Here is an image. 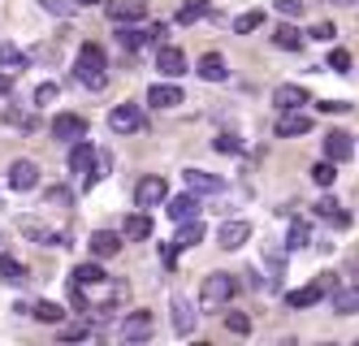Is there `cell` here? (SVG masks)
Returning a JSON list of instances; mask_svg holds the SVG:
<instances>
[{
	"label": "cell",
	"mask_w": 359,
	"mask_h": 346,
	"mask_svg": "<svg viewBox=\"0 0 359 346\" xmlns=\"http://www.w3.org/2000/svg\"><path fill=\"white\" fill-rule=\"evenodd\" d=\"M74 78H79L87 91H104V87H109L104 48H100V44H83V48H79V61H74Z\"/></svg>",
	"instance_id": "cell-1"
},
{
	"label": "cell",
	"mask_w": 359,
	"mask_h": 346,
	"mask_svg": "<svg viewBox=\"0 0 359 346\" xmlns=\"http://www.w3.org/2000/svg\"><path fill=\"white\" fill-rule=\"evenodd\" d=\"M234 290H238V277L234 273H208V277H203V286H199V303L203 307H221V303L234 299Z\"/></svg>",
	"instance_id": "cell-2"
},
{
	"label": "cell",
	"mask_w": 359,
	"mask_h": 346,
	"mask_svg": "<svg viewBox=\"0 0 359 346\" xmlns=\"http://www.w3.org/2000/svg\"><path fill=\"white\" fill-rule=\"evenodd\" d=\"M109 126L117 130V135H139V130L147 126V117H143V109H139V104H130V100H126V104H117V109L109 113Z\"/></svg>",
	"instance_id": "cell-3"
},
{
	"label": "cell",
	"mask_w": 359,
	"mask_h": 346,
	"mask_svg": "<svg viewBox=\"0 0 359 346\" xmlns=\"http://www.w3.org/2000/svg\"><path fill=\"white\" fill-rule=\"evenodd\" d=\"M312 130V117H307L303 109H277V126H273V135L277 139H299Z\"/></svg>",
	"instance_id": "cell-4"
},
{
	"label": "cell",
	"mask_w": 359,
	"mask_h": 346,
	"mask_svg": "<svg viewBox=\"0 0 359 346\" xmlns=\"http://www.w3.org/2000/svg\"><path fill=\"white\" fill-rule=\"evenodd\" d=\"M329 286H333V273H320L312 286L290 290V295H286V307H294V312H299V307H316V303L325 299V290H329Z\"/></svg>",
	"instance_id": "cell-5"
},
{
	"label": "cell",
	"mask_w": 359,
	"mask_h": 346,
	"mask_svg": "<svg viewBox=\"0 0 359 346\" xmlns=\"http://www.w3.org/2000/svg\"><path fill=\"white\" fill-rule=\"evenodd\" d=\"M165 199H169V186H165L161 173L139 178V186H135V204H139V208H156V204H165Z\"/></svg>",
	"instance_id": "cell-6"
},
{
	"label": "cell",
	"mask_w": 359,
	"mask_h": 346,
	"mask_svg": "<svg viewBox=\"0 0 359 346\" xmlns=\"http://www.w3.org/2000/svg\"><path fill=\"white\" fill-rule=\"evenodd\" d=\"M351 156H355V135H346V130H333V135H325V161L346 165Z\"/></svg>",
	"instance_id": "cell-7"
},
{
	"label": "cell",
	"mask_w": 359,
	"mask_h": 346,
	"mask_svg": "<svg viewBox=\"0 0 359 346\" xmlns=\"http://www.w3.org/2000/svg\"><path fill=\"white\" fill-rule=\"evenodd\" d=\"M53 135H57L61 143L87 139V117H79V113H57V117H53Z\"/></svg>",
	"instance_id": "cell-8"
},
{
	"label": "cell",
	"mask_w": 359,
	"mask_h": 346,
	"mask_svg": "<svg viewBox=\"0 0 359 346\" xmlns=\"http://www.w3.org/2000/svg\"><path fill=\"white\" fill-rule=\"evenodd\" d=\"M18 229H22V238H35V243H43V247H69V238H65V234L48 229V225H39V221H31V217H22Z\"/></svg>",
	"instance_id": "cell-9"
},
{
	"label": "cell",
	"mask_w": 359,
	"mask_h": 346,
	"mask_svg": "<svg viewBox=\"0 0 359 346\" xmlns=\"http://www.w3.org/2000/svg\"><path fill=\"white\" fill-rule=\"evenodd\" d=\"M9 186H13V191H22V195L35 191V186H39V165L35 161H13L9 165Z\"/></svg>",
	"instance_id": "cell-10"
},
{
	"label": "cell",
	"mask_w": 359,
	"mask_h": 346,
	"mask_svg": "<svg viewBox=\"0 0 359 346\" xmlns=\"http://www.w3.org/2000/svg\"><path fill=\"white\" fill-rule=\"evenodd\" d=\"M147 104H151V109H177V104H182V87H177L173 83V78H169V83H156V87H151L147 91Z\"/></svg>",
	"instance_id": "cell-11"
},
{
	"label": "cell",
	"mask_w": 359,
	"mask_h": 346,
	"mask_svg": "<svg viewBox=\"0 0 359 346\" xmlns=\"http://www.w3.org/2000/svg\"><path fill=\"white\" fill-rule=\"evenodd\" d=\"M109 18L121 26V22H139V18H147V0H109Z\"/></svg>",
	"instance_id": "cell-12"
},
{
	"label": "cell",
	"mask_w": 359,
	"mask_h": 346,
	"mask_svg": "<svg viewBox=\"0 0 359 346\" xmlns=\"http://www.w3.org/2000/svg\"><path fill=\"white\" fill-rule=\"evenodd\" d=\"M156 69H161L165 78H182V74H187V57H182V48L165 44V48L156 52Z\"/></svg>",
	"instance_id": "cell-13"
},
{
	"label": "cell",
	"mask_w": 359,
	"mask_h": 346,
	"mask_svg": "<svg viewBox=\"0 0 359 346\" xmlns=\"http://www.w3.org/2000/svg\"><path fill=\"white\" fill-rule=\"evenodd\" d=\"M195 74L203 78V83H225V78H229V65H225V57H221V52H203Z\"/></svg>",
	"instance_id": "cell-14"
},
{
	"label": "cell",
	"mask_w": 359,
	"mask_h": 346,
	"mask_svg": "<svg viewBox=\"0 0 359 346\" xmlns=\"http://www.w3.org/2000/svg\"><path fill=\"white\" fill-rule=\"evenodd\" d=\"M187 186H191L195 195H221L225 191V178L203 173V169H187Z\"/></svg>",
	"instance_id": "cell-15"
},
{
	"label": "cell",
	"mask_w": 359,
	"mask_h": 346,
	"mask_svg": "<svg viewBox=\"0 0 359 346\" xmlns=\"http://www.w3.org/2000/svg\"><path fill=\"white\" fill-rule=\"evenodd\" d=\"M121 338H126V342H147V338H151V316H147V312H130V316L121 321Z\"/></svg>",
	"instance_id": "cell-16"
},
{
	"label": "cell",
	"mask_w": 359,
	"mask_h": 346,
	"mask_svg": "<svg viewBox=\"0 0 359 346\" xmlns=\"http://www.w3.org/2000/svg\"><path fill=\"white\" fill-rule=\"evenodd\" d=\"M329 303L338 316H359V286H333Z\"/></svg>",
	"instance_id": "cell-17"
},
{
	"label": "cell",
	"mask_w": 359,
	"mask_h": 346,
	"mask_svg": "<svg viewBox=\"0 0 359 346\" xmlns=\"http://www.w3.org/2000/svg\"><path fill=\"white\" fill-rule=\"evenodd\" d=\"M247 238H251V225H247V221H225L221 234H217V243H221L225 251H238Z\"/></svg>",
	"instance_id": "cell-18"
},
{
	"label": "cell",
	"mask_w": 359,
	"mask_h": 346,
	"mask_svg": "<svg viewBox=\"0 0 359 346\" xmlns=\"http://www.w3.org/2000/svg\"><path fill=\"white\" fill-rule=\"evenodd\" d=\"M121 251V234H113V229H95L91 234V255L95 260H113Z\"/></svg>",
	"instance_id": "cell-19"
},
{
	"label": "cell",
	"mask_w": 359,
	"mask_h": 346,
	"mask_svg": "<svg viewBox=\"0 0 359 346\" xmlns=\"http://www.w3.org/2000/svg\"><path fill=\"white\" fill-rule=\"evenodd\" d=\"M273 104L277 109H303V104H312V100H307V91L299 83H281V87H273Z\"/></svg>",
	"instance_id": "cell-20"
},
{
	"label": "cell",
	"mask_w": 359,
	"mask_h": 346,
	"mask_svg": "<svg viewBox=\"0 0 359 346\" xmlns=\"http://www.w3.org/2000/svg\"><path fill=\"white\" fill-rule=\"evenodd\" d=\"M177 225H182V229H177V238H173L177 247H199L203 238H208V225H203L199 217H187V221H177Z\"/></svg>",
	"instance_id": "cell-21"
},
{
	"label": "cell",
	"mask_w": 359,
	"mask_h": 346,
	"mask_svg": "<svg viewBox=\"0 0 359 346\" xmlns=\"http://www.w3.org/2000/svg\"><path fill=\"white\" fill-rule=\"evenodd\" d=\"M91 161H95V147L83 143V139H74V147H69V173H83V178H87Z\"/></svg>",
	"instance_id": "cell-22"
},
{
	"label": "cell",
	"mask_w": 359,
	"mask_h": 346,
	"mask_svg": "<svg viewBox=\"0 0 359 346\" xmlns=\"http://www.w3.org/2000/svg\"><path fill=\"white\" fill-rule=\"evenodd\" d=\"M169 307H173V329L187 338V333L195 329V312H191V303H187L182 295H173V299H169Z\"/></svg>",
	"instance_id": "cell-23"
},
{
	"label": "cell",
	"mask_w": 359,
	"mask_h": 346,
	"mask_svg": "<svg viewBox=\"0 0 359 346\" xmlns=\"http://www.w3.org/2000/svg\"><path fill=\"white\" fill-rule=\"evenodd\" d=\"M281 52H303V35L294 31V26L290 22H281V26H273V35H269Z\"/></svg>",
	"instance_id": "cell-24"
},
{
	"label": "cell",
	"mask_w": 359,
	"mask_h": 346,
	"mask_svg": "<svg viewBox=\"0 0 359 346\" xmlns=\"http://www.w3.org/2000/svg\"><path fill=\"white\" fill-rule=\"evenodd\" d=\"M100 281H109V273L100 269L95 260H91V264H79V269H74V286H79V290H95Z\"/></svg>",
	"instance_id": "cell-25"
},
{
	"label": "cell",
	"mask_w": 359,
	"mask_h": 346,
	"mask_svg": "<svg viewBox=\"0 0 359 346\" xmlns=\"http://www.w3.org/2000/svg\"><path fill=\"white\" fill-rule=\"evenodd\" d=\"M165 212H169L173 221H187V217H199V195H195V191H191V195H177V199H169V208H165Z\"/></svg>",
	"instance_id": "cell-26"
},
{
	"label": "cell",
	"mask_w": 359,
	"mask_h": 346,
	"mask_svg": "<svg viewBox=\"0 0 359 346\" xmlns=\"http://www.w3.org/2000/svg\"><path fill=\"white\" fill-rule=\"evenodd\" d=\"M117 44H121L126 52H139L143 44H151V35H147V31H139L135 22H121V31H117Z\"/></svg>",
	"instance_id": "cell-27"
},
{
	"label": "cell",
	"mask_w": 359,
	"mask_h": 346,
	"mask_svg": "<svg viewBox=\"0 0 359 346\" xmlns=\"http://www.w3.org/2000/svg\"><path fill=\"white\" fill-rule=\"evenodd\" d=\"M121 234L130 238V243H143V238H151V217H147V212H135V217H126Z\"/></svg>",
	"instance_id": "cell-28"
},
{
	"label": "cell",
	"mask_w": 359,
	"mask_h": 346,
	"mask_svg": "<svg viewBox=\"0 0 359 346\" xmlns=\"http://www.w3.org/2000/svg\"><path fill=\"white\" fill-rule=\"evenodd\" d=\"M316 217L333 221L338 229H346V225H351V212H342V204H338V199H320V204H316Z\"/></svg>",
	"instance_id": "cell-29"
},
{
	"label": "cell",
	"mask_w": 359,
	"mask_h": 346,
	"mask_svg": "<svg viewBox=\"0 0 359 346\" xmlns=\"http://www.w3.org/2000/svg\"><path fill=\"white\" fill-rule=\"evenodd\" d=\"M0 277H5L9 286H27L31 273H27V264H18L13 255H0Z\"/></svg>",
	"instance_id": "cell-30"
},
{
	"label": "cell",
	"mask_w": 359,
	"mask_h": 346,
	"mask_svg": "<svg viewBox=\"0 0 359 346\" xmlns=\"http://www.w3.org/2000/svg\"><path fill=\"white\" fill-rule=\"evenodd\" d=\"M27 312L35 316V321H43V325H61V321H65V307H61V303H48V299L35 303V307H27Z\"/></svg>",
	"instance_id": "cell-31"
},
{
	"label": "cell",
	"mask_w": 359,
	"mask_h": 346,
	"mask_svg": "<svg viewBox=\"0 0 359 346\" xmlns=\"http://www.w3.org/2000/svg\"><path fill=\"white\" fill-rule=\"evenodd\" d=\"M312 243V225L307 221H290V234H286V251H303Z\"/></svg>",
	"instance_id": "cell-32"
},
{
	"label": "cell",
	"mask_w": 359,
	"mask_h": 346,
	"mask_svg": "<svg viewBox=\"0 0 359 346\" xmlns=\"http://www.w3.org/2000/svg\"><path fill=\"white\" fill-rule=\"evenodd\" d=\"M260 26H264V13L260 9H247V13L234 18V35H251V31H260Z\"/></svg>",
	"instance_id": "cell-33"
},
{
	"label": "cell",
	"mask_w": 359,
	"mask_h": 346,
	"mask_svg": "<svg viewBox=\"0 0 359 346\" xmlns=\"http://www.w3.org/2000/svg\"><path fill=\"white\" fill-rule=\"evenodd\" d=\"M0 65H5V69H22V65H27V52H22L18 44H0Z\"/></svg>",
	"instance_id": "cell-34"
},
{
	"label": "cell",
	"mask_w": 359,
	"mask_h": 346,
	"mask_svg": "<svg viewBox=\"0 0 359 346\" xmlns=\"http://www.w3.org/2000/svg\"><path fill=\"white\" fill-rule=\"evenodd\" d=\"M312 182L329 191V186L338 182V165H333V161H320V165H312Z\"/></svg>",
	"instance_id": "cell-35"
},
{
	"label": "cell",
	"mask_w": 359,
	"mask_h": 346,
	"mask_svg": "<svg viewBox=\"0 0 359 346\" xmlns=\"http://www.w3.org/2000/svg\"><path fill=\"white\" fill-rule=\"evenodd\" d=\"M199 18H208V5H203V0H187V5L177 9V22H182V26L199 22Z\"/></svg>",
	"instance_id": "cell-36"
},
{
	"label": "cell",
	"mask_w": 359,
	"mask_h": 346,
	"mask_svg": "<svg viewBox=\"0 0 359 346\" xmlns=\"http://www.w3.org/2000/svg\"><path fill=\"white\" fill-rule=\"evenodd\" d=\"M5 121L18 126V130H39V117L35 113H22V109H5Z\"/></svg>",
	"instance_id": "cell-37"
},
{
	"label": "cell",
	"mask_w": 359,
	"mask_h": 346,
	"mask_svg": "<svg viewBox=\"0 0 359 346\" xmlns=\"http://www.w3.org/2000/svg\"><path fill=\"white\" fill-rule=\"evenodd\" d=\"M225 329L238 333V338H247V333H251V321H247L243 312H225Z\"/></svg>",
	"instance_id": "cell-38"
},
{
	"label": "cell",
	"mask_w": 359,
	"mask_h": 346,
	"mask_svg": "<svg viewBox=\"0 0 359 346\" xmlns=\"http://www.w3.org/2000/svg\"><path fill=\"white\" fill-rule=\"evenodd\" d=\"M43 199H48V208H69L74 204V191H69V186H53Z\"/></svg>",
	"instance_id": "cell-39"
},
{
	"label": "cell",
	"mask_w": 359,
	"mask_h": 346,
	"mask_svg": "<svg viewBox=\"0 0 359 346\" xmlns=\"http://www.w3.org/2000/svg\"><path fill=\"white\" fill-rule=\"evenodd\" d=\"M57 95H61V87H57V83H39V87H35V104H39V109L57 104Z\"/></svg>",
	"instance_id": "cell-40"
},
{
	"label": "cell",
	"mask_w": 359,
	"mask_h": 346,
	"mask_svg": "<svg viewBox=\"0 0 359 346\" xmlns=\"http://www.w3.org/2000/svg\"><path fill=\"white\" fill-rule=\"evenodd\" d=\"M39 9L53 13V18H69L74 13V0H39Z\"/></svg>",
	"instance_id": "cell-41"
},
{
	"label": "cell",
	"mask_w": 359,
	"mask_h": 346,
	"mask_svg": "<svg viewBox=\"0 0 359 346\" xmlns=\"http://www.w3.org/2000/svg\"><path fill=\"white\" fill-rule=\"evenodd\" d=\"M91 338V325H65L61 321V342H87Z\"/></svg>",
	"instance_id": "cell-42"
},
{
	"label": "cell",
	"mask_w": 359,
	"mask_h": 346,
	"mask_svg": "<svg viewBox=\"0 0 359 346\" xmlns=\"http://www.w3.org/2000/svg\"><path fill=\"white\" fill-rule=\"evenodd\" d=\"M316 109H320V113H338V117H342V113H351V109H355V104H351V100H316Z\"/></svg>",
	"instance_id": "cell-43"
},
{
	"label": "cell",
	"mask_w": 359,
	"mask_h": 346,
	"mask_svg": "<svg viewBox=\"0 0 359 346\" xmlns=\"http://www.w3.org/2000/svg\"><path fill=\"white\" fill-rule=\"evenodd\" d=\"M329 69L346 74V69H351V52H346V48H333V52H329Z\"/></svg>",
	"instance_id": "cell-44"
},
{
	"label": "cell",
	"mask_w": 359,
	"mask_h": 346,
	"mask_svg": "<svg viewBox=\"0 0 359 346\" xmlns=\"http://www.w3.org/2000/svg\"><path fill=\"white\" fill-rule=\"evenodd\" d=\"M273 5H277L281 18H299L303 13V0H273Z\"/></svg>",
	"instance_id": "cell-45"
},
{
	"label": "cell",
	"mask_w": 359,
	"mask_h": 346,
	"mask_svg": "<svg viewBox=\"0 0 359 346\" xmlns=\"http://www.w3.org/2000/svg\"><path fill=\"white\" fill-rule=\"evenodd\" d=\"M212 147L229 156V152H243V139H234V135H217V143H212Z\"/></svg>",
	"instance_id": "cell-46"
},
{
	"label": "cell",
	"mask_w": 359,
	"mask_h": 346,
	"mask_svg": "<svg viewBox=\"0 0 359 346\" xmlns=\"http://www.w3.org/2000/svg\"><path fill=\"white\" fill-rule=\"evenodd\" d=\"M177 251H182L177 243H161V264H165V269H173V264H177Z\"/></svg>",
	"instance_id": "cell-47"
},
{
	"label": "cell",
	"mask_w": 359,
	"mask_h": 346,
	"mask_svg": "<svg viewBox=\"0 0 359 346\" xmlns=\"http://www.w3.org/2000/svg\"><path fill=\"white\" fill-rule=\"evenodd\" d=\"M312 39L329 44V39H333V26H329V22H316V26H312Z\"/></svg>",
	"instance_id": "cell-48"
},
{
	"label": "cell",
	"mask_w": 359,
	"mask_h": 346,
	"mask_svg": "<svg viewBox=\"0 0 359 346\" xmlns=\"http://www.w3.org/2000/svg\"><path fill=\"white\" fill-rule=\"evenodd\" d=\"M5 91H9V78H5V74H0V95H5Z\"/></svg>",
	"instance_id": "cell-49"
},
{
	"label": "cell",
	"mask_w": 359,
	"mask_h": 346,
	"mask_svg": "<svg viewBox=\"0 0 359 346\" xmlns=\"http://www.w3.org/2000/svg\"><path fill=\"white\" fill-rule=\"evenodd\" d=\"M329 5H359V0H329Z\"/></svg>",
	"instance_id": "cell-50"
},
{
	"label": "cell",
	"mask_w": 359,
	"mask_h": 346,
	"mask_svg": "<svg viewBox=\"0 0 359 346\" xmlns=\"http://www.w3.org/2000/svg\"><path fill=\"white\" fill-rule=\"evenodd\" d=\"M79 5H95V0H74V9H79Z\"/></svg>",
	"instance_id": "cell-51"
}]
</instances>
